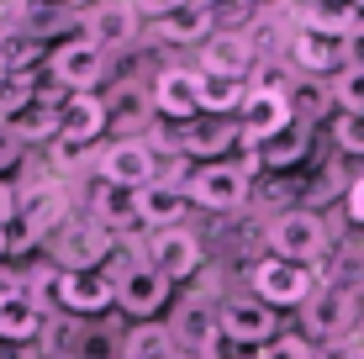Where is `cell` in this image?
<instances>
[{
	"label": "cell",
	"mask_w": 364,
	"mask_h": 359,
	"mask_svg": "<svg viewBox=\"0 0 364 359\" xmlns=\"http://www.w3.org/2000/svg\"><path fill=\"white\" fill-rule=\"evenodd\" d=\"M264 180V164H259V148H243L237 159H211V164H196L191 185H185V201L200 206V212H237L243 201H254V185Z\"/></svg>",
	"instance_id": "1"
},
{
	"label": "cell",
	"mask_w": 364,
	"mask_h": 359,
	"mask_svg": "<svg viewBox=\"0 0 364 359\" xmlns=\"http://www.w3.org/2000/svg\"><path fill=\"white\" fill-rule=\"evenodd\" d=\"M328 243H333V232H328V222H322V212H311V206H301V201L264 222L269 259H291V264L317 269V259L328 254Z\"/></svg>",
	"instance_id": "2"
},
{
	"label": "cell",
	"mask_w": 364,
	"mask_h": 359,
	"mask_svg": "<svg viewBox=\"0 0 364 359\" xmlns=\"http://www.w3.org/2000/svg\"><path fill=\"white\" fill-rule=\"evenodd\" d=\"M217 328H222V343H232V349H248V354H259L264 343H274V338L285 333L280 312H274V306H264L254 291H248V296H222Z\"/></svg>",
	"instance_id": "3"
},
{
	"label": "cell",
	"mask_w": 364,
	"mask_h": 359,
	"mask_svg": "<svg viewBox=\"0 0 364 359\" xmlns=\"http://www.w3.org/2000/svg\"><path fill=\"white\" fill-rule=\"evenodd\" d=\"M48 80L69 95H95V85L111 80V53H100L85 32H74L48 53Z\"/></svg>",
	"instance_id": "4"
},
{
	"label": "cell",
	"mask_w": 364,
	"mask_h": 359,
	"mask_svg": "<svg viewBox=\"0 0 364 359\" xmlns=\"http://www.w3.org/2000/svg\"><path fill=\"white\" fill-rule=\"evenodd\" d=\"M43 249H48V264H53V269H64V275H80V269H106L117 243H111L85 212H74L64 227H58L53 238L43 243Z\"/></svg>",
	"instance_id": "5"
},
{
	"label": "cell",
	"mask_w": 364,
	"mask_h": 359,
	"mask_svg": "<svg viewBox=\"0 0 364 359\" xmlns=\"http://www.w3.org/2000/svg\"><path fill=\"white\" fill-rule=\"evenodd\" d=\"M174 296H180V291H174L148 259H143V264L117 269V312L127 317V323H164Z\"/></svg>",
	"instance_id": "6"
},
{
	"label": "cell",
	"mask_w": 364,
	"mask_h": 359,
	"mask_svg": "<svg viewBox=\"0 0 364 359\" xmlns=\"http://www.w3.org/2000/svg\"><path fill=\"white\" fill-rule=\"evenodd\" d=\"M317 286H322L317 269L291 264V259H259V264L248 269V291H254L264 306H274V312H301Z\"/></svg>",
	"instance_id": "7"
},
{
	"label": "cell",
	"mask_w": 364,
	"mask_h": 359,
	"mask_svg": "<svg viewBox=\"0 0 364 359\" xmlns=\"http://www.w3.org/2000/svg\"><path fill=\"white\" fill-rule=\"evenodd\" d=\"M80 32L90 37L100 53H132V48L143 43L148 21H143V11H137L132 0H90V6L80 11Z\"/></svg>",
	"instance_id": "8"
},
{
	"label": "cell",
	"mask_w": 364,
	"mask_h": 359,
	"mask_svg": "<svg viewBox=\"0 0 364 359\" xmlns=\"http://www.w3.org/2000/svg\"><path fill=\"white\" fill-rule=\"evenodd\" d=\"M354 323H359V291L338 286V280H322L311 301L301 306V338L306 343H338Z\"/></svg>",
	"instance_id": "9"
},
{
	"label": "cell",
	"mask_w": 364,
	"mask_h": 359,
	"mask_svg": "<svg viewBox=\"0 0 364 359\" xmlns=\"http://www.w3.org/2000/svg\"><path fill=\"white\" fill-rule=\"evenodd\" d=\"M159 180V154L143 138H111L95 154V185H111V191L137 195L143 185Z\"/></svg>",
	"instance_id": "10"
},
{
	"label": "cell",
	"mask_w": 364,
	"mask_h": 359,
	"mask_svg": "<svg viewBox=\"0 0 364 359\" xmlns=\"http://www.w3.org/2000/svg\"><path fill=\"white\" fill-rule=\"evenodd\" d=\"M53 312L80 317V323H95V317L117 312V275H111V269H80V275H64V269H58Z\"/></svg>",
	"instance_id": "11"
},
{
	"label": "cell",
	"mask_w": 364,
	"mask_h": 359,
	"mask_svg": "<svg viewBox=\"0 0 364 359\" xmlns=\"http://www.w3.org/2000/svg\"><path fill=\"white\" fill-rule=\"evenodd\" d=\"M217 306H222V296H174V306H169V333H174V343H180V354H196V359H206L211 349L222 343V328H217Z\"/></svg>",
	"instance_id": "12"
},
{
	"label": "cell",
	"mask_w": 364,
	"mask_h": 359,
	"mask_svg": "<svg viewBox=\"0 0 364 359\" xmlns=\"http://www.w3.org/2000/svg\"><path fill=\"white\" fill-rule=\"evenodd\" d=\"M148 101H154V117L169 122V127L196 122L200 117V69L196 64H164L148 80Z\"/></svg>",
	"instance_id": "13"
},
{
	"label": "cell",
	"mask_w": 364,
	"mask_h": 359,
	"mask_svg": "<svg viewBox=\"0 0 364 359\" xmlns=\"http://www.w3.org/2000/svg\"><path fill=\"white\" fill-rule=\"evenodd\" d=\"M148 264L180 291V286H191V280H200V269H206V243H200L191 227L148 232Z\"/></svg>",
	"instance_id": "14"
},
{
	"label": "cell",
	"mask_w": 364,
	"mask_h": 359,
	"mask_svg": "<svg viewBox=\"0 0 364 359\" xmlns=\"http://www.w3.org/2000/svg\"><path fill=\"white\" fill-rule=\"evenodd\" d=\"M196 69L206 80H237L248 85V74L259 69V53L248 43V32H211L206 43L196 48Z\"/></svg>",
	"instance_id": "15"
},
{
	"label": "cell",
	"mask_w": 364,
	"mask_h": 359,
	"mask_svg": "<svg viewBox=\"0 0 364 359\" xmlns=\"http://www.w3.org/2000/svg\"><path fill=\"white\" fill-rule=\"evenodd\" d=\"M180 154L191 164H211V159H237L243 154V127L237 117H196L180 127Z\"/></svg>",
	"instance_id": "16"
},
{
	"label": "cell",
	"mask_w": 364,
	"mask_h": 359,
	"mask_svg": "<svg viewBox=\"0 0 364 359\" xmlns=\"http://www.w3.org/2000/svg\"><path fill=\"white\" fill-rule=\"evenodd\" d=\"M291 95H264V90H248L243 111H237V127H243V148H264L269 138H280L291 127Z\"/></svg>",
	"instance_id": "17"
},
{
	"label": "cell",
	"mask_w": 364,
	"mask_h": 359,
	"mask_svg": "<svg viewBox=\"0 0 364 359\" xmlns=\"http://www.w3.org/2000/svg\"><path fill=\"white\" fill-rule=\"evenodd\" d=\"M285 58H291V69L301 74V80H333V74L348 64L338 37H322V32H306V27L291 32V48H285Z\"/></svg>",
	"instance_id": "18"
},
{
	"label": "cell",
	"mask_w": 364,
	"mask_h": 359,
	"mask_svg": "<svg viewBox=\"0 0 364 359\" xmlns=\"http://www.w3.org/2000/svg\"><path fill=\"white\" fill-rule=\"evenodd\" d=\"M85 217H90L111 243H122V238H132V232H143V227H137L132 195H127V191H111V185H95V191H90V201H85Z\"/></svg>",
	"instance_id": "19"
},
{
	"label": "cell",
	"mask_w": 364,
	"mask_h": 359,
	"mask_svg": "<svg viewBox=\"0 0 364 359\" xmlns=\"http://www.w3.org/2000/svg\"><path fill=\"white\" fill-rule=\"evenodd\" d=\"M132 206H137V227H143V238L148 232H169V227H185V212H191V201H185L180 191H169V185H143V191L132 195Z\"/></svg>",
	"instance_id": "20"
},
{
	"label": "cell",
	"mask_w": 364,
	"mask_h": 359,
	"mask_svg": "<svg viewBox=\"0 0 364 359\" xmlns=\"http://www.w3.org/2000/svg\"><path fill=\"white\" fill-rule=\"evenodd\" d=\"M100 132H111L106 95H69L64 101V132H58V138L74 143V148H95Z\"/></svg>",
	"instance_id": "21"
},
{
	"label": "cell",
	"mask_w": 364,
	"mask_h": 359,
	"mask_svg": "<svg viewBox=\"0 0 364 359\" xmlns=\"http://www.w3.org/2000/svg\"><path fill=\"white\" fill-rule=\"evenodd\" d=\"M48 53H53V48L37 43L16 16L0 21V74H43L48 69Z\"/></svg>",
	"instance_id": "22"
},
{
	"label": "cell",
	"mask_w": 364,
	"mask_h": 359,
	"mask_svg": "<svg viewBox=\"0 0 364 359\" xmlns=\"http://www.w3.org/2000/svg\"><path fill=\"white\" fill-rule=\"evenodd\" d=\"M48 333V306L32 296H6L0 301V343L6 349H27L32 338Z\"/></svg>",
	"instance_id": "23"
},
{
	"label": "cell",
	"mask_w": 364,
	"mask_h": 359,
	"mask_svg": "<svg viewBox=\"0 0 364 359\" xmlns=\"http://www.w3.org/2000/svg\"><path fill=\"white\" fill-rule=\"evenodd\" d=\"M154 32L164 37V43H174V48H200L211 32H217V21H211V11L200 6V0H185V6H174L169 16L154 21Z\"/></svg>",
	"instance_id": "24"
},
{
	"label": "cell",
	"mask_w": 364,
	"mask_h": 359,
	"mask_svg": "<svg viewBox=\"0 0 364 359\" xmlns=\"http://www.w3.org/2000/svg\"><path fill=\"white\" fill-rule=\"evenodd\" d=\"M306 154H311V127L291 122L280 138H269L264 148H259V164H264V175H291V169L306 164Z\"/></svg>",
	"instance_id": "25"
},
{
	"label": "cell",
	"mask_w": 364,
	"mask_h": 359,
	"mask_svg": "<svg viewBox=\"0 0 364 359\" xmlns=\"http://www.w3.org/2000/svg\"><path fill=\"white\" fill-rule=\"evenodd\" d=\"M122 359H180V343H174L169 323H127Z\"/></svg>",
	"instance_id": "26"
},
{
	"label": "cell",
	"mask_w": 364,
	"mask_h": 359,
	"mask_svg": "<svg viewBox=\"0 0 364 359\" xmlns=\"http://www.w3.org/2000/svg\"><path fill=\"white\" fill-rule=\"evenodd\" d=\"M296 27L322 32V37H338V43H343V37L359 27V11L354 6H328V0H306V6L296 11Z\"/></svg>",
	"instance_id": "27"
},
{
	"label": "cell",
	"mask_w": 364,
	"mask_h": 359,
	"mask_svg": "<svg viewBox=\"0 0 364 359\" xmlns=\"http://www.w3.org/2000/svg\"><path fill=\"white\" fill-rule=\"evenodd\" d=\"M333 90L328 80H296L291 85V117L301 122V127H317V122H333Z\"/></svg>",
	"instance_id": "28"
},
{
	"label": "cell",
	"mask_w": 364,
	"mask_h": 359,
	"mask_svg": "<svg viewBox=\"0 0 364 359\" xmlns=\"http://www.w3.org/2000/svg\"><path fill=\"white\" fill-rule=\"evenodd\" d=\"M248 101V85L237 80H206L200 74V117H237Z\"/></svg>",
	"instance_id": "29"
},
{
	"label": "cell",
	"mask_w": 364,
	"mask_h": 359,
	"mask_svg": "<svg viewBox=\"0 0 364 359\" xmlns=\"http://www.w3.org/2000/svg\"><path fill=\"white\" fill-rule=\"evenodd\" d=\"M328 90H333L338 111H364V64H343L328 80Z\"/></svg>",
	"instance_id": "30"
},
{
	"label": "cell",
	"mask_w": 364,
	"mask_h": 359,
	"mask_svg": "<svg viewBox=\"0 0 364 359\" xmlns=\"http://www.w3.org/2000/svg\"><path fill=\"white\" fill-rule=\"evenodd\" d=\"M333 143H338V154H348V159H364V111H333Z\"/></svg>",
	"instance_id": "31"
},
{
	"label": "cell",
	"mask_w": 364,
	"mask_h": 359,
	"mask_svg": "<svg viewBox=\"0 0 364 359\" xmlns=\"http://www.w3.org/2000/svg\"><path fill=\"white\" fill-rule=\"evenodd\" d=\"M200 6L211 11V21H217V32H243L248 21L259 16L254 0H200Z\"/></svg>",
	"instance_id": "32"
},
{
	"label": "cell",
	"mask_w": 364,
	"mask_h": 359,
	"mask_svg": "<svg viewBox=\"0 0 364 359\" xmlns=\"http://www.w3.org/2000/svg\"><path fill=\"white\" fill-rule=\"evenodd\" d=\"M259 359H317V343H306L301 333H280L274 343L259 349Z\"/></svg>",
	"instance_id": "33"
},
{
	"label": "cell",
	"mask_w": 364,
	"mask_h": 359,
	"mask_svg": "<svg viewBox=\"0 0 364 359\" xmlns=\"http://www.w3.org/2000/svg\"><path fill=\"white\" fill-rule=\"evenodd\" d=\"M27 154H32V148L21 143L16 132L6 127V122H0V180H6V175H16V169L27 164Z\"/></svg>",
	"instance_id": "34"
},
{
	"label": "cell",
	"mask_w": 364,
	"mask_h": 359,
	"mask_svg": "<svg viewBox=\"0 0 364 359\" xmlns=\"http://www.w3.org/2000/svg\"><path fill=\"white\" fill-rule=\"evenodd\" d=\"M16 212H21V191H16L11 180H0V227H11Z\"/></svg>",
	"instance_id": "35"
},
{
	"label": "cell",
	"mask_w": 364,
	"mask_h": 359,
	"mask_svg": "<svg viewBox=\"0 0 364 359\" xmlns=\"http://www.w3.org/2000/svg\"><path fill=\"white\" fill-rule=\"evenodd\" d=\"M343 206H348V217H354V227H364V175L348 185V195H343Z\"/></svg>",
	"instance_id": "36"
},
{
	"label": "cell",
	"mask_w": 364,
	"mask_h": 359,
	"mask_svg": "<svg viewBox=\"0 0 364 359\" xmlns=\"http://www.w3.org/2000/svg\"><path fill=\"white\" fill-rule=\"evenodd\" d=\"M343 58H348V64H364V21L343 37Z\"/></svg>",
	"instance_id": "37"
},
{
	"label": "cell",
	"mask_w": 364,
	"mask_h": 359,
	"mask_svg": "<svg viewBox=\"0 0 364 359\" xmlns=\"http://www.w3.org/2000/svg\"><path fill=\"white\" fill-rule=\"evenodd\" d=\"M0 264H11V227H0Z\"/></svg>",
	"instance_id": "38"
},
{
	"label": "cell",
	"mask_w": 364,
	"mask_h": 359,
	"mask_svg": "<svg viewBox=\"0 0 364 359\" xmlns=\"http://www.w3.org/2000/svg\"><path fill=\"white\" fill-rule=\"evenodd\" d=\"M328 6H354V0H328Z\"/></svg>",
	"instance_id": "39"
},
{
	"label": "cell",
	"mask_w": 364,
	"mask_h": 359,
	"mask_svg": "<svg viewBox=\"0 0 364 359\" xmlns=\"http://www.w3.org/2000/svg\"><path fill=\"white\" fill-rule=\"evenodd\" d=\"M180 359H196V354H180Z\"/></svg>",
	"instance_id": "40"
}]
</instances>
